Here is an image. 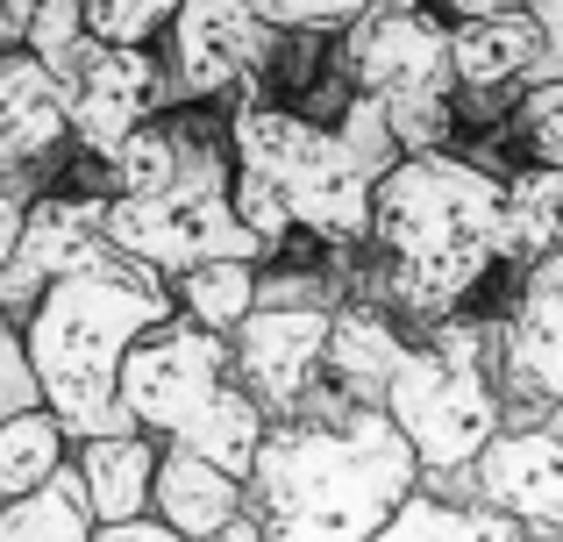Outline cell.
<instances>
[{
    "mask_svg": "<svg viewBox=\"0 0 563 542\" xmlns=\"http://www.w3.org/2000/svg\"><path fill=\"white\" fill-rule=\"evenodd\" d=\"M442 493H471L521 535L563 542V421H507L464 478H442Z\"/></svg>",
    "mask_w": 563,
    "mask_h": 542,
    "instance_id": "obj_12",
    "label": "cell"
},
{
    "mask_svg": "<svg viewBox=\"0 0 563 542\" xmlns=\"http://www.w3.org/2000/svg\"><path fill=\"white\" fill-rule=\"evenodd\" d=\"M93 507H86V486H79V464H57L36 493L22 500H0V542H93Z\"/></svg>",
    "mask_w": 563,
    "mask_h": 542,
    "instance_id": "obj_22",
    "label": "cell"
},
{
    "mask_svg": "<svg viewBox=\"0 0 563 542\" xmlns=\"http://www.w3.org/2000/svg\"><path fill=\"white\" fill-rule=\"evenodd\" d=\"M172 292H179L186 321H200V329H214V335H235V321L257 307V265H250V257L192 265V272L172 278Z\"/></svg>",
    "mask_w": 563,
    "mask_h": 542,
    "instance_id": "obj_24",
    "label": "cell"
},
{
    "mask_svg": "<svg viewBox=\"0 0 563 542\" xmlns=\"http://www.w3.org/2000/svg\"><path fill=\"white\" fill-rule=\"evenodd\" d=\"M229 157L243 179L278 193L292 236H314L321 251H364L372 243V193L399 165V143L385 129V108L350 93L335 122H314L307 108L243 100L229 114Z\"/></svg>",
    "mask_w": 563,
    "mask_h": 542,
    "instance_id": "obj_5",
    "label": "cell"
},
{
    "mask_svg": "<svg viewBox=\"0 0 563 542\" xmlns=\"http://www.w3.org/2000/svg\"><path fill=\"white\" fill-rule=\"evenodd\" d=\"M151 515L186 542H214L229 521H243V478H229L221 464L192 457V450L165 443L157 450V486H151Z\"/></svg>",
    "mask_w": 563,
    "mask_h": 542,
    "instance_id": "obj_18",
    "label": "cell"
},
{
    "mask_svg": "<svg viewBox=\"0 0 563 542\" xmlns=\"http://www.w3.org/2000/svg\"><path fill=\"white\" fill-rule=\"evenodd\" d=\"M93 251H108V193H36L14 257L0 265V307L29 314L43 292L57 286L71 265H86Z\"/></svg>",
    "mask_w": 563,
    "mask_h": 542,
    "instance_id": "obj_14",
    "label": "cell"
},
{
    "mask_svg": "<svg viewBox=\"0 0 563 542\" xmlns=\"http://www.w3.org/2000/svg\"><path fill=\"white\" fill-rule=\"evenodd\" d=\"M108 243L165 278L221 257L264 265V243L235 214L229 122H207L200 108L151 114L108 157Z\"/></svg>",
    "mask_w": 563,
    "mask_h": 542,
    "instance_id": "obj_3",
    "label": "cell"
},
{
    "mask_svg": "<svg viewBox=\"0 0 563 542\" xmlns=\"http://www.w3.org/2000/svg\"><path fill=\"white\" fill-rule=\"evenodd\" d=\"M385 421L407 435L421 486L464 478L478 450L507 429V392H499V314H464L435 321L413 335L407 364L385 386Z\"/></svg>",
    "mask_w": 563,
    "mask_h": 542,
    "instance_id": "obj_7",
    "label": "cell"
},
{
    "mask_svg": "<svg viewBox=\"0 0 563 542\" xmlns=\"http://www.w3.org/2000/svg\"><path fill=\"white\" fill-rule=\"evenodd\" d=\"M528 14H536V29H542L536 79H563V0H528ZM536 79H528V86H536Z\"/></svg>",
    "mask_w": 563,
    "mask_h": 542,
    "instance_id": "obj_30",
    "label": "cell"
},
{
    "mask_svg": "<svg viewBox=\"0 0 563 542\" xmlns=\"http://www.w3.org/2000/svg\"><path fill=\"white\" fill-rule=\"evenodd\" d=\"M79 486H86V507H93L100 529L114 521H143L151 515V486H157V443L143 429H122V435H93L79 443Z\"/></svg>",
    "mask_w": 563,
    "mask_h": 542,
    "instance_id": "obj_20",
    "label": "cell"
},
{
    "mask_svg": "<svg viewBox=\"0 0 563 542\" xmlns=\"http://www.w3.org/2000/svg\"><path fill=\"white\" fill-rule=\"evenodd\" d=\"M214 542H264V535H257V521H250V515H243V521H229V529H221Z\"/></svg>",
    "mask_w": 563,
    "mask_h": 542,
    "instance_id": "obj_34",
    "label": "cell"
},
{
    "mask_svg": "<svg viewBox=\"0 0 563 542\" xmlns=\"http://www.w3.org/2000/svg\"><path fill=\"white\" fill-rule=\"evenodd\" d=\"M179 14V0H86V29L100 43H151Z\"/></svg>",
    "mask_w": 563,
    "mask_h": 542,
    "instance_id": "obj_27",
    "label": "cell"
},
{
    "mask_svg": "<svg viewBox=\"0 0 563 542\" xmlns=\"http://www.w3.org/2000/svg\"><path fill=\"white\" fill-rule=\"evenodd\" d=\"M507 421H563V251L528 265L499 307Z\"/></svg>",
    "mask_w": 563,
    "mask_h": 542,
    "instance_id": "obj_11",
    "label": "cell"
},
{
    "mask_svg": "<svg viewBox=\"0 0 563 542\" xmlns=\"http://www.w3.org/2000/svg\"><path fill=\"white\" fill-rule=\"evenodd\" d=\"M413 335L399 329L393 307L378 300H343L329 321V357H321V386L350 407H385V386L407 364Z\"/></svg>",
    "mask_w": 563,
    "mask_h": 542,
    "instance_id": "obj_16",
    "label": "cell"
},
{
    "mask_svg": "<svg viewBox=\"0 0 563 542\" xmlns=\"http://www.w3.org/2000/svg\"><path fill=\"white\" fill-rule=\"evenodd\" d=\"M393 8H428V0H393Z\"/></svg>",
    "mask_w": 563,
    "mask_h": 542,
    "instance_id": "obj_35",
    "label": "cell"
},
{
    "mask_svg": "<svg viewBox=\"0 0 563 542\" xmlns=\"http://www.w3.org/2000/svg\"><path fill=\"white\" fill-rule=\"evenodd\" d=\"M93 29H86V0H36V14H29V36L22 51L36 57V65H51L57 79H65L71 65H79L86 51H93Z\"/></svg>",
    "mask_w": 563,
    "mask_h": 542,
    "instance_id": "obj_26",
    "label": "cell"
},
{
    "mask_svg": "<svg viewBox=\"0 0 563 542\" xmlns=\"http://www.w3.org/2000/svg\"><path fill=\"white\" fill-rule=\"evenodd\" d=\"M542 57V29L528 14V0L499 14H471V22H450V71H456V114L478 108L493 122H507L514 93L536 79Z\"/></svg>",
    "mask_w": 563,
    "mask_h": 542,
    "instance_id": "obj_15",
    "label": "cell"
},
{
    "mask_svg": "<svg viewBox=\"0 0 563 542\" xmlns=\"http://www.w3.org/2000/svg\"><path fill=\"white\" fill-rule=\"evenodd\" d=\"M372 542H536L521 535L507 515L478 507L471 493H442V486H413L399 500V515L385 521Z\"/></svg>",
    "mask_w": 563,
    "mask_h": 542,
    "instance_id": "obj_21",
    "label": "cell"
},
{
    "mask_svg": "<svg viewBox=\"0 0 563 542\" xmlns=\"http://www.w3.org/2000/svg\"><path fill=\"white\" fill-rule=\"evenodd\" d=\"M372 300L413 329L464 314L499 272V165L471 151H413L372 193Z\"/></svg>",
    "mask_w": 563,
    "mask_h": 542,
    "instance_id": "obj_2",
    "label": "cell"
},
{
    "mask_svg": "<svg viewBox=\"0 0 563 542\" xmlns=\"http://www.w3.org/2000/svg\"><path fill=\"white\" fill-rule=\"evenodd\" d=\"M122 407L143 435L192 450V457L221 464L229 478H250L264 450V407L235 386L229 335L200 329V321L172 314L151 335H136V350L122 357Z\"/></svg>",
    "mask_w": 563,
    "mask_h": 542,
    "instance_id": "obj_6",
    "label": "cell"
},
{
    "mask_svg": "<svg viewBox=\"0 0 563 542\" xmlns=\"http://www.w3.org/2000/svg\"><path fill=\"white\" fill-rule=\"evenodd\" d=\"M29 14H36V0H0V51H22Z\"/></svg>",
    "mask_w": 563,
    "mask_h": 542,
    "instance_id": "obj_33",
    "label": "cell"
},
{
    "mask_svg": "<svg viewBox=\"0 0 563 542\" xmlns=\"http://www.w3.org/2000/svg\"><path fill=\"white\" fill-rule=\"evenodd\" d=\"M172 314H179L172 278L122 257L114 243L93 251L86 265H71L22 314V350L29 372H36V392L71 443L136 429L122 407V357L136 350V335H151Z\"/></svg>",
    "mask_w": 563,
    "mask_h": 542,
    "instance_id": "obj_4",
    "label": "cell"
},
{
    "mask_svg": "<svg viewBox=\"0 0 563 542\" xmlns=\"http://www.w3.org/2000/svg\"><path fill=\"white\" fill-rule=\"evenodd\" d=\"M93 542H186V535H172L157 515H143V521H114V529H93Z\"/></svg>",
    "mask_w": 563,
    "mask_h": 542,
    "instance_id": "obj_32",
    "label": "cell"
},
{
    "mask_svg": "<svg viewBox=\"0 0 563 542\" xmlns=\"http://www.w3.org/2000/svg\"><path fill=\"white\" fill-rule=\"evenodd\" d=\"M507 136H514V151H521L528 165L563 172V79H536V86L514 93Z\"/></svg>",
    "mask_w": 563,
    "mask_h": 542,
    "instance_id": "obj_25",
    "label": "cell"
},
{
    "mask_svg": "<svg viewBox=\"0 0 563 542\" xmlns=\"http://www.w3.org/2000/svg\"><path fill=\"white\" fill-rule=\"evenodd\" d=\"M165 100H186V108H207L221 93L257 100L264 71L278 57V29L264 0H179V14L165 22Z\"/></svg>",
    "mask_w": 563,
    "mask_h": 542,
    "instance_id": "obj_10",
    "label": "cell"
},
{
    "mask_svg": "<svg viewBox=\"0 0 563 542\" xmlns=\"http://www.w3.org/2000/svg\"><path fill=\"white\" fill-rule=\"evenodd\" d=\"M65 114L71 143L108 165L151 114H165V65L151 57V43H93L65 71Z\"/></svg>",
    "mask_w": 563,
    "mask_h": 542,
    "instance_id": "obj_13",
    "label": "cell"
},
{
    "mask_svg": "<svg viewBox=\"0 0 563 542\" xmlns=\"http://www.w3.org/2000/svg\"><path fill=\"white\" fill-rule=\"evenodd\" d=\"M71 435L57 429L51 407H22V414H0V500H22L43 478L65 464Z\"/></svg>",
    "mask_w": 563,
    "mask_h": 542,
    "instance_id": "obj_23",
    "label": "cell"
},
{
    "mask_svg": "<svg viewBox=\"0 0 563 542\" xmlns=\"http://www.w3.org/2000/svg\"><path fill=\"white\" fill-rule=\"evenodd\" d=\"M65 136H71L65 79L51 65H36L29 51H0V186L43 165Z\"/></svg>",
    "mask_w": 563,
    "mask_h": 542,
    "instance_id": "obj_17",
    "label": "cell"
},
{
    "mask_svg": "<svg viewBox=\"0 0 563 542\" xmlns=\"http://www.w3.org/2000/svg\"><path fill=\"white\" fill-rule=\"evenodd\" d=\"M278 36H343L350 22L378 8V0H264Z\"/></svg>",
    "mask_w": 563,
    "mask_h": 542,
    "instance_id": "obj_28",
    "label": "cell"
},
{
    "mask_svg": "<svg viewBox=\"0 0 563 542\" xmlns=\"http://www.w3.org/2000/svg\"><path fill=\"white\" fill-rule=\"evenodd\" d=\"M563 251V172L550 165H499V265L521 278L528 265Z\"/></svg>",
    "mask_w": 563,
    "mask_h": 542,
    "instance_id": "obj_19",
    "label": "cell"
},
{
    "mask_svg": "<svg viewBox=\"0 0 563 542\" xmlns=\"http://www.w3.org/2000/svg\"><path fill=\"white\" fill-rule=\"evenodd\" d=\"M343 79L350 93L378 100L399 157L413 151H456V71H450V14L435 8H393L378 0L364 22L343 29Z\"/></svg>",
    "mask_w": 563,
    "mask_h": 542,
    "instance_id": "obj_8",
    "label": "cell"
},
{
    "mask_svg": "<svg viewBox=\"0 0 563 542\" xmlns=\"http://www.w3.org/2000/svg\"><path fill=\"white\" fill-rule=\"evenodd\" d=\"M22 407H43L36 372H29V350H22V321L0 307V414H22Z\"/></svg>",
    "mask_w": 563,
    "mask_h": 542,
    "instance_id": "obj_29",
    "label": "cell"
},
{
    "mask_svg": "<svg viewBox=\"0 0 563 542\" xmlns=\"http://www.w3.org/2000/svg\"><path fill=\"white\" fill-rule=\"evenodd\" d=\"M335 307H343V286L329 272H257V307L235 321L229 364L235 386L264 407V421H292L321 392Z\"/></svg>",
    "mask_w": 563,
    "mask_h": 542,
    "instance_id": "obj_9",
    "label": "cell"
},
{
    "mask_svg": "<svg viewBox=\"0 0 563 542\" xmlns=\"http://www.w3.org/2000/svg\"><path fill=\"white\" fill-rule=\"evenodd\" d=\"M22 222H29V193L22 186H0V265H8L14 243H22Z\"/></svg>",
    "mask_w": 563,
    "mask_h": 542,
    "instance_id": "obj_31",
    "label": "cell"
},
{
    "mask_svg": "<svg viewBox=\"0 0 563 542\" xmlns=\"http://www.w3.org/2000/svg\"><path fill=\"white\" fill-rule=\"evenodd\" d=\"M413 486L421 464L385 407H350L321 386L292 421L264 429L243 515L264 542H372Z\"/></svg>",
    "mask_w": 563,
    "mask_h": 542,
    "instance_id": "obj_1",
    "label": "cell"
}]
</instances>
